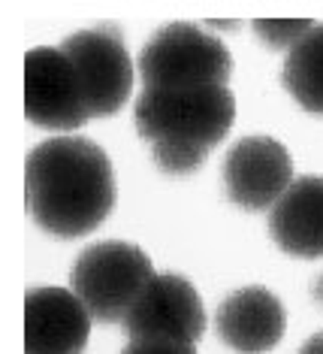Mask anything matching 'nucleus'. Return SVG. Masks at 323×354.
Wrapping results in <instances>:
<instances>
[{
  "instance_id": "f257e3e1",
  "label": "nucleus",
  "mask_w": 323,
  "mask_h": 354,
  "mask_svg": "<svg viewBox=\"0 0 323 354\" xmlns=\"http://www.w3.org/2000/svg\"><path fill=\"white\" fill-rule=\"evenodd\" d=\"M28 212L55 236H85L115 206L112 160L94 140L55 136L28 155Z\"/></svg>"
},
{
  "instance_id": "f03ea898",
  "label": "nucleus",
  "mask_w": 323,
  "mask_h": 354,
  "mask_svg": "<svg viewBox=\"0 0 323 354\" xmlns=\"http://www.w3.org/2000/svg\"><path fill=\"white\" fill-rule=\"evenodd\" d=\"M133 115L160 170L188 176L227 136L236 118V100L227 85L145 88Z\"/></svg>"
},
{
  "instance_id": "7ed1b4c3",
  "label": "nucleus",
  "mask_w": 323,
  "mask_h": 354,
  "mask_svg": "<svg viewBox=\"0 0 323 354\" xmlns=\"http://www.w3.org/2000/svg\"><path fill=\"white\" fill-rule=\"evenodd\" d=\"M233 58L227 46L203 28L166 25L145 43L139 55V76L145 88H208L227 85Z\"/></svg>"
},
{
  "instance_id": "20e7f679",
  "label": "nucleus",
  "mask_w": 323,
  "mask_h": 354,
  "mask_svg": "<svg viewBox=\"0 0 323 354\" xmlns=\"http://www.w3.org/2000/svg\"><path fill=\"white\" fill-rule=\"evenodd\" d=\"M155 279L148 254L133 243H100L79 254L72 267V294L97 321H124L139 294Z\"/></svg>"
},
{
  "instance_id": "39448f33",
  "label": "nucleus",
  "mask_w": 323,
  "mask_h": 354,
  "mask_svg": "<svg viewBox=\"0 0 323 354\" xmlns=\"http://www.w3.org/2000/svg\"><path fill=\"white\" fill-rule=\"evenodd\" d=\"M61 52L70 58L79 82H82L88 115H115L130 97L133 85V64L124 49L121 30L115 25L79 30L63 39Z\"/></svg>"
},
{
  "instance_id": "423d86ee",
  "label": "nucleus",
  "mask_w": 323,
  "mask_h": 354,
  "mask_svg": "<svg viewBox=\"0 0 323 354\" xmlns=\"http://www.w3.org/2000/svg\"><path fill=\"white\" fill-rule=\"evenodd\" d=\"M24 112L48 131H72L91 118L82 82L61 49L39 46L24 55Z\"/></svg>"
},
{
  "instance_id": "0eeeda50",
  "label": "nucleus",
  "mask_w": 323,
  "mask_h": 354,
  "mask_svg": "<svg viewBox=\"0 0 323 354\" xmlns=\"http://www.w3.org/2000/svg\"><path fill=\"white\" fill-rule=\"evenodd\" d=\"M121 324L130 339H175L193 345L206 330V312L188 279L155 276Z\"/></svg>"
},
{
  "instance_id": "6e6552de",
  "label": "nucleus",
  "mask_w": 323,
  "mask_h": 354,
  "mask_svg": "<svg viewBox=\"0 0 323 354\" xmlns=\"http://www.w3.org/2000/svg\"><path fill=\"white\" fill-rule=\"evenodd\" d=\"M224 182L236 206L248 212L272 209L293 182V160L272 136H245L227 151Z\"/></svg>"
},
{
  "instance_id": "1a4fd4ad",
  "label": "nucleus",
  "mask_w": 323,
  "mask_h": 354,
  "mask_svg": "<svg viewBox=\"0 0 323 354\" xmlns=\"http://www.w3.org/2000/svg\"><path fill=\"white\" fill-rule=\"evenodd\" d=\"M91 312L72 291L30 288L24 297V354H82Z\"/></svg>"
},
{
  "instance_id": "9d476101",
  "label": "nucleus",
  "mask_w": 323,
  "mask_h": 354,
  "mask_svg": "<svg viewBox=\"0 0 323 354\" xmlns=\"http://www.w3.org/2000/svg\"><path fill=\"white\" fill-rule=\"evenodd\" d=\"M217 333L239 354H260L284 336V306L266 288H242L217 309Z\"/></svg>"
},
{
  "instance_id": "9b49d317",
  "label": "nucleus",
  "mask_w": 323,
  "mask_h": 354,
  "mask_svg": "<svg viewBox=\"0 0 323 354\" xmlns=\"http://www.w3.org/2000/svg\"><path fill=\"white\" fill-rule=\"evenodd\" d=\"M269 230L287 254L323 257V179L300 176L269 212Z\"/></svg>"
},
{
  "instance_id": "f8f14e48",
  "label": "nucleus",
  "mask_w": 323,
  "mask_h": 354,
  "mask_svg": "<svg viewBox=\"0 0 323 354\" xmlns=\"http://www.w3.org/2000/svg\"><path fill=\"white\" fill-rule=\"evenodd\" d=\"M281 79L302 109L323 115V25H314L290 49Z\"/></svg>"
},
{
  "instance_id": "ddd939ff",
  "label": "nucleus",
  "mask_w": 323,
  "mask_h": 354,
  "mask_svg": "<svg viewBox=\"0 0 323 354\" xmlns=\"http://www.w3.org/2000/svg\"><path fill=\"white\" fill-rule=\"evenodd\" d=\"M251 25L272 49H293L314 28V21H309V19H257Z\"/></svg>"
},
{
  "instance_id": "4468645a",
  "label": "nucleus",
  "mask_w": 323,
  "mask_h": 354,
  "mask_svg": "<svg viewBox=\"0 0 323 354\" xmlns=\"http://www.w3.org/2000/svg\"><path fill=\"white\" fill-rule=\"evenodd\" d=\"M121 354H197V348L175 339H130Z\"/></svg>"
},
{
  "instance_id": "2eb2a0df",
  "label": "nucleus",
  "mask_w": 323,
  "mask_h": 354,
  "mask_svg": "<svg viewBox=\"0 0 323 354\" xmlns=\"http://www.w3.org/2000/svg\"><path fill=\"white\" fill-rule=\"evenodd\" d=\"M300 354H323V333H314L309 342L302 345V351Z\"/></svg>"
}]
</instances>
